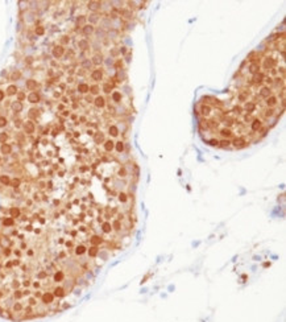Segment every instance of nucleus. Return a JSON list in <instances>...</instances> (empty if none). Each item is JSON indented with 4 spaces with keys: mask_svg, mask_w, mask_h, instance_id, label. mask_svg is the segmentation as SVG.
Returning a JSON list of instances; mask_svg holds the SVG:
<instances>
[{
    "mask_svg": "<svg viewBox=\"0 0 286 322\" xmlns=\"http://www.w3.org/2000/svg\"><path fill=\"white\" fill-rule=\"evenodd\" d=\"M23 127H24V132H25L27 135H32V133L36 132V124H34V122H32V120L25 122L23 124Z\"/></svg>",
    "mask_w": 286,
    "mask_h": 322,
    "instance_id": "nucleus-1",
    "label": "nucleus"
},
{
    "mask_svg": "<svg viewBox=\"0 0 286 322\" xmlns=\"http://www.w3.org/2000/svg\"><path fill=\"white\" fill-rule=\"evenodd\" d=\"M52 54H53V57H54V58H61V57L63 56V54H65V48L61 46V45L54 46V48H53V50H52Z\"/></svg>",
    "mask_w": 286,
    "mask_h": 322,
    "instance_id": "nucleus-2",
    "label": "nucleus"
},
{
    "mask_svg": "<svg viewBox=\"0 0 286 322\" xmlns=\"http://www.w3.org/2000/svg\"><path fill=\"white\" fill-rule=\"evenodd\" d=\"M27 99H28V102L29 103H38L40 102V94H38L37 91H32V92H29L28 94V97H27Z\"/></svg>",
    "mask_w": 286,
    "mask_h": 322,
    "instance_id": "nucleus-3",
    "label": "nucleus"
},
{
    "mask_svg": "<svg viewBox=\"0 0 286 322\" xmlns=\"http://www.w3.org/2000/svg\"><path fill=\"white\" fill-rule=\"evenodd\" d=\"M0 153H2V155H6V156L11 155V153H12V145L8 144V143L2 144V145H0Z\"/></svg>",
    "mask_w": 286,
    "mask_h": 322,
    "instance_id": "nucleus-4",
    "label": "nucleus"
},
{
    "mask_svg": "<svg viewBox=\"0 0 286 322\" xmlns=\"http://www.w3.org/2000/svg\"><path fill=\"white\" fill-rule=\"evenodd\" d=\"M94 31H95V28H94V25H91V24H86V25L82 27V33L85 34V36H91V34L94 33Z\"/></svg>",
    "mask_w": 286,
    "mask_h": 322,
    "instance_id": "nucleus-5",
    "label": "nucleus"
},
{
    "mask_svg": "<svg viewBox=\"0 0 286 322\" xmlns=\"http://www.w3.org/2000/svg\"><path fill=\"white\" fill-rule=\"evenodd\" d=\"M11 108H12L13 112H21L23 108H24V105L21 102H19V101H15V102L11 103Z\"/></svg>",
    "mask_w": 286,
    "mask_h": 322,
    "instance_id": "nucleus-6",
    "label": "nucleus"
},
{
    "mask_svg": "<svg viewBox=\"0 0 286 322\" xmlns=\"http://www.w3.org/2000/svg\"><path fill=\"white\" fill-rule=\"evenodd\" d=\"M102 78H103V71L100 70V69H95V70L91 73V79H92V81L98 82V81H100Z\"/></svg>",
    "mask_w": 286,
    "mask_h": 322,
    "instance_id": "nucleus-7",
    "label": "nucleus"
},
{
    "mask_svg": "<svg viewBox=\"0 0 286 322\" xmlns=\"http://www.w3.org/2000/svg\"><path fill=\"white\" fill-rule=\"evenodd\" d=\"M25 87L28 88V90H31V92L34 91L37 88V81H36V79H27Z\"/></svg>",
    "mask_w": 286,
    "mask_h": 322,
    "instance_id": "nucleus-8",
    "label": "nucleus"
},
{
    "mask_svg": "<svg viewBox=\"0 0 286 322\" xmlns=\"http://www.w3.org/2000/svg\"><path fill=\"white\" fill-rule=\"evenodd\" d=\"M88 9L90 11H92V12H96V11H99L100 9V7H102V3L100 2H88Z\"/></svg>",
    "mask_w": 286,
    "mask_h": 322,
    "instance_id": "nucleus-9",
    "label": "nucleus"
},
{
    "mask_svg": "<svg viewBox=\"0 0 286 322\" xmlns=\"http://www.w3.org/2000/svg\"><path fill=\"white\" fill-rule=\"evenodd\" d=\"M94 105H95V107H98V108H103L106 106V99L103 97H96L95 99H94Z\"/></svg>",
    "mask_w": 286,
    "mask_h": 322,
    "instance_id": "nucleus-10",
    "label": "nucleus"
},
{
    "mask_svg": "<svg viewBox=\"0 0 286 322\" xmlns=\"http://www.w3.org/2000/svg\"><path fill=\"white\" fill-rule=\"evenodd\" d=\"M259 69H260V65H259V62H252L250 65L248 66V71L250 73V74H257L259 73Z\"/></svg>",
    "mask_w": 286,
    "mask_h": 322,
    "instance_id": "nucleus-11",
    "label": "nucleus"
},
{
    "mask_svg": "<svg viewBox=\"0 0 286 322\" xmlns=\"http://www.w3.org/2000/svg\"><path fill=\"white\" fill-rule=\"evenodd\" d=\"M19 91H17V86L16 85H9L8 87H7V91H6V94L8 97H12V95H16Z\"/></svg>",
    "mask_w": 286,
    "mask_h": 322,
    "instance_id": "nucleus-12",
    "label": "nucleus"
},
{
    "mask_svg": "<svg viewBox=\"0 0 286 322\" xmlns=\"http://www.w3.org/2000/svg\"><path fill=\"white\" fill-rule=\"evenodd\" d=\"M233 145H235V148H244V147L246 145V141L244 140V139L238 137V139H235V141H233Z\"/></svg>",
    "mask_w": 286,
    "mask_h": 322,
    "instance_id": "nucleus-13",
    "label": "nucleus"
},
{
    "mask_svg": "<svg viewBox=\"0 0 286 322\" xmlns=\"http://www.w3.org/2000/svg\"><path fill=\"white\" fill-rule=\"evenodd\" d=\"M91 62H92V65H100V63L103 62V56L102 54H95V56L91 58Z\"/></svg>",
    "mask_w": 286,
    "mask_h": 322,
    "instance_id": "nucleus-14",
    "label": "nucleus"
},
{
    "mask_svg": "<svg viewBox=\"0 0 286 322\" xmlns=\"http://www.w3.org/2000/svg\"><path fill=\"white\" fill-rule=\"evenodd\" d=\"M88 90H90V86H88L87 83H79V85H78V91H79L81 94H87Z\"/></svg>",
    "mask_w": 286,
    "mask_h": 322,
    "instance_id": "nucleus-15",
    "label": "nucleus"
},
{
    "mask_svg": "<svg viewBox=\"0 0 286 322\" xmlns=\"http://www.w3.org/2000/svg\"><path fill=\"white\" fill-rule=\"evenodd\" d=\"M78 48L81 49V50H86V49H88V41L87 40H79V41H78Z\"/></svg>",
    "mask_w": 286,
    "mask_h": 322,
    "instance_id": "nucleus-16",
    "label": "nucleus"
},
{
    "mask_svg": "<svg viewBox=\"0 0 286 322\" xmlns=\"http://www.w3.org/2000/svg\"><path fill=\"white\" fill-rule=\"evenodd\" d=\"M270 88L269 87H263L260 90V97H263V98H269L270 97Z\"/></svg>",
    "mask_w": 286,
    "mask_h": 322,
    "instance_id": "nucleus-17",
    "label": "nucleus"
},
{
    "mask_svg": "<svg viewBox=\"0 0 286 322\" xmlns=\"http://www.w3.org/2000/svg\"><path fill=\"white\" fill-rule=\"evenodd\" d=\"M261 126H263V123H261L259 119H254V120L252 122V126H250V127H252V131H259L261 128Z\"/></svg>",
    "mask_w": 286,
    "mask_h": 322,
    "instance_id": "nucleus-18",
    "label": "nucleus"
},
{
    "mask_svg": "<svg viewBox=\"0 0 286 322\" xmlns=\"http://www.w3.org/2000/svg\"><path fill=\"white\" fill-rule=\"evenodd\" d=\"M113 147H115V143H113L112 140L104 141V149H106L107 152H111V151L113 149Z\"/></svg>",
    "mask_w": 286,
    "mask_h": 322,
    "instance_id": "nucleus-19",
    "label": "nucleus"
},
{
    "mask_svg": "<svg viewBox=\"0 0 286 322\" xmlns=\"http://www.w3.org/2000/svg\"><path fill=\"white\" fill-rule=\"evenodd\" d=\"M28 116H29V119H37V116H38V110H37V108H31V110H29V112H28Z\"/></svg>",
    "mask_w": 286,
    "mask_h": 322,
    "instance_id": "nucleus-20",
    "label": "nucleus"
},
{
    "mask_svg": "<svg viewBox=\"0 0 286 322\" xmlns=\"http://www.w3.org/2000/svg\"><path fill=\"white\" fill-rule=\"evenodd\" d=\"M21 78V71L20 70H13L11 73V79L12 81H17V79Z\"/></svg>",
    "mask_w": 286,
    "mask_h": 322,
    "instance_id": "nucleus-21",
    "label": "nucleus"
},
{
    "mask_svg": "<svg viewBox=\"0 0 286 322\" xmlns=\"http://www.w3.org/2000/svg\"><path fill=\"white\" fill-rule=\"evenodd\" d=\"M108 132H110V135L113 136V137H116L117 135H119V130H117L116 126H111L110 128H108Z\"/></svg>",
    "mask_w": 286,
    "mask_h": 322,
    "instance_id": "nucleus-22",
    "label": "nucleus"
},
{
    "mask_svg": "<svg viewBox=\"0 0 286 322\" xmlns=\"http://www.w3.org/2000/svg\"><path fill=\"white\" fill-rule=\"evenodd\" d=\"M244 108L248 112H253L254 111V108H256V105L253 102H248V103H245V106H244Z\"/></svg>",
    "mask_w": 286,
    "mask_h": 322,
    "instance_id": "nucleus-23",
    "label": "nucleus"
},
{
    "mask_svg": "<svg viewBox=\"0 0 286 322\" xmlns=\"http://www.w3.org/2000/svg\"><path fill=\"white\" fill-rule=\"evenodd\" d=\"M34 33H36L37 36H44V34H45V28H44L42 25H37L36 29H34Z\"/></svg>",
    "mask_w": 286,
    "mask_h": 322,
    "instance_id": "nucleus-24",
    "label": "nucleus"
},
{
    "mask_svg": "<svg viewBox=\"0 0 286 322\" xmlns=\"http://www.w3.org/2000/svg\"><path fill=\"white\" fill-rule=\"evenodd\" d=\"M264 81V75L261 73H257V74H254L253 75V82L254 83H261Z\"/></svg>",
    "mask_w": 286,
    "mask_h": 322,
    "instance_id": "nucleus-25",
    "label": "nucleus"
},
{
    "mask_svg": "<svg viewBox=\"0 0 286 322\" xmlns=\"http://www.w3.org/2000/svg\"><path fill=\"white\" fill-rule=\"evenodd\" d=\"M94 140H95V143H98V144H99V143H102L103 140H104V136H103L102 132H96L95 136H94Z\"/></svg>",
    "mask_w": 286,
    "mask_h": 322,
    "instance_id": "nucleus-26",
    "label": "nucleus"
},
{
    "mask_svg": "<svg viewBox=\"0 0 286 322\" xmlns=\"http://www.w3.org/2000/svg\"><path fill=\"white\" fill-rule=\"evenodd\" d=\"M88 21H90V24L92 25V24H95V23L99 21V16H98L96 13H92L91 16H88Z\"/></svg>",
    "mask_w": 286,
    "mask_h": 322,
    "instance_id": "nucleus-27",
    "label": "nucleus"
},
{
    "mask_svg": "<svg viewBox=\"0 0 286 322\" xmlns=\"http://www.w3.org/2000/svg\"><path fill=\"white\" fill-rule=\"evenodd\" d=\"M77 25H79V27H83V25H86V16H79V17H77Z\"/></svg>",
    "mask_w": 286,
    "mask_h": 322,
    "instance_id": "nucleus-28",
    "label": "nucleus"
},
{
    "mask_svg": "<svg viewBox=\"0 0 286 322\" xmlns=\"http://www.w3.org/2000/svg\"><path fill=\"white\" fill-rule=\"evenodd\" d=\"M91 66H92L91 59H83L82 61V67L83 69H91Z\"/></svg>",
    "mask_w": 286,
    "mask_h": 322,
    "instance_id": "nucleus-29",
    "label": "nucleus"
},
{
    "mask_svg": "<svg viewBox=\"0 0 286 322\" xmlns=\"http://www.w3.org/2000/svg\"><path fill=\"white\" fill-rule=\"evenodd\" d=\"M112 99H113L115 102H120V101H121V92L113 91V92H112Z\"/></svg>",
    "mask_w": 286,
    "mask_h": 322,
    "instance_id": "nucleus-30",
    "label": "nucleus"
},
{
    "mask_svg": "<svg viewBox=\"0 0 286 322\" xmlns=\"http://www.w3.org/2000/svg\"><path fill=\"white\" fill-rule=\"evenodd\" d=\"M229 144H231V141L228 139H223L221 141H219V147H221V148H228Z\"/></svg>",
    "mask_w": 286,
    "mask_h": 322,
    "instance_id": "nucleus-31",
    "label": "nucleus"
},
{
    "mask_svg": "<svg viewBox=\"0 0 286 322\" xmlns=\"http://www.w3.org/2000/svg\"><path fill=\"white\" fill-rule=\"evenodd\" d=\"M268 106H270V107H273V106H275L277 105V98L275 97H270V98H268Z\"/></svg>",
    "mask_w": 286,
    "mask_h": 322,
    "instance_id": "nucleus-32",
    "label": "nucleus"
},
{
    "mask_svg": "<svg viewBox=\"0 0 286 322\" xmlns=\"http://www.w3.org/2000/svg\"><path fill=\"white\" fill-rule=\"evenodd\" d=\"M8 140V133L7 132H0V143L4 144V143H7Z\"/></svg>",
    "mask_w": 286,
    "mask_h": 322,
    "instance_id": "nucleus-33",
    "label": "nucleus"
},
{
    "mask_svg": "<svg viewBox=\"0 0 286 322\" xmlns=\"http://www.w3.org/2000/svg\"><path fill=\"white\" fill-rule=\"evenodd\" d=\"M88 91H90L92 95H96V94L99 92V86H98V85H92V86H90V90H88Z\"/></svg>",
    "mask_w": 286,
    "mask_h": 322,
    "instance_id": "nucleus-34",
    "label": "nucleus"
},
{
    "mask_svg": "<svg viewBox=\"0 0 286 322\" xmlns=\"http://www.w3.org/2000/svg\"><path fill=\"white\" fill-rule=\"evenodd\" d=\"M16 95H17V101H19V102H21V103H23L24 99L27 98V95H25V92H24V91H19V92L16 94Z\"/></svg>",
    "mask_w": 286,
    "mask_h": 322,
    "instance_id": "nucleus-35",
    "label": "nucleus"
},
{
    "mask_svg": "<svg viewBox=\"0 0 286 322\" xmlns=\"http://www.w3.org/2000/svg\"><path fill=\"white\" fill-rule=\"evenodd\" d=\"M8 124V120L6 116H0V128H4Z\"/></svg>",
    "mask_w": 286,
    "mask_h": 322,
    "instance_id": "nucleus-36",
    "label": "nucleus"
},
{
    "mask_svg": "<svg viewBox=\"0 0 286 322\" xmlns=\"http://www.w3.org/2000/svg\"><path fill=\"white\" fill-rule=\"evenodd\" d=\"M60 41H61V46H62V45H66V44L70 42V37H69V36H62Z\"/></svg>",
    "mask_w": 286,
    "mask_h": 322,
    "instance_id": "nucleus-37",
    "label": "nucleus"
},
{
    "mask_svg": "<svg viewBox=\"0 0 286 322\" xmlns=\"http://www.w3.org/2000/svg\"><path fill=\"white\" fill-rule=\"evenodd\" d=\"M210 111H211L210 106H202V114H203V115H208Z\"/></svg>",
    "mask_w": 286,
    "mask_h": 322,
    "instance_id": "nucleus-38",
    "label": "nucleus"
},
{
    "mask_svg": "<svg viewBox=\"0 0 286 322\" xmlns=\"http://www.w3.org/2000/svg\"><path fill=\"white\" fill-rule=\"evenodd\" d=\"M103 90H104V92H111L112 85L111 83H104V85H103Z\"/></svg>",
    "mask_w": 286,
    "mask_h": 322,
    "instance_id": "nucleus-39",
    "label": "nucleus"
},
{
    "mask_svg": "<svg viewBox=\"0 0 286 322\" xmlns=\"http://www.w3.org/2000/svg\"><path fill=\"white\" fill-rule=\"evenodd\" d=\"M116 151H117V152H123V151H124V144H123L121 141L116 143Z\"/></svg>",
    "mask_w": 286,
    "mask_h": 322,
    "instance_id": "nucleus-40",
    "label": "nucleus"
},
{
    "mask_svg": "<svg viewBox=\"0 0 286 322\" xmlns=\"http://www.w3.org/2000/svg\"><path fill=\"white\" fill-rule=\"evenodd\" d=\"M208 144L210 145H219V140L218 139H211V140H208Z\"/></svg>",
    "mask_w": 286,
    "mask_h": 322,
    "instance_id": "nucleus-41",
    "label": "nucleus"
},
{
    "mask_svg": "<svg viewBox=\"0 0 286 322\" xmlns=\"http://www.w3.org/2000/svg\"><path fill=\"white\" fill-rule=\"evenodd\" d=\"M220 133H221V135H223V136H227V137H228V136H231V131H229V130H227V128H224V130H221V132H220Z\"/></svg>",
    "mask_w": 286,
    "mask_h": 322,
    "instance_id": "nucleus-42",
    "label": "nucleus"
},
{
    "mask_svg": "<svg viewBox=\"0 0 286 322\" xmlns=\"http://www.w3.org/2000/svg\"><path fill=\"white\" fill-rule=\"evenodd\" d=\"M17 139H19V141H20V143H24V141H25V136H24L23 133H19V135H17Z\"/></svg>",
    "mask_w": 286,
    "mask_h": 322,
    "instance_id": "nucleus-43",
    "label": "nucleus"
},
{
    "mask_svg": "<svg viewBox=\"0 0 286 322\" xmlns=\"http://www.w3.org/2000/svg\"><path fill=\"white\" fill-rule=\"evenodd\" d=\"M4 98H6V91H4V90H0V102H3Z\"/></svg>",
    "mask_w": 286,
    "mask_h": 322,
    "instance_id": "nucleus-44",
    "label": "nucleus"
},
{
    "mask_svg": "<svg viewBox=\"0 0 286 322\" xmlns=\"http://www.w3.org/2000/svg\"><path fill=\"white\" fill-rule=\"evenodd\" d=\"M239 99H240V101H245V99H246V92H245V91L241 92L240 95H239Z\"/></svg>",
    "mask_w": 286,
    "mask_h": 322,
    "instance_id": "nucleus-45",
    "label": "nucleus"
},
{
    "mask_svg": "<svg viewBox=\"0 0 286 322\" xmlns=\"http://www.w3.org/2000/svg\"><path fill=\"white\" fill-rule=\"evenodd\" d=\"M15 126H16L17 128H19V127H23V123H21V120H20V119H17V120L15 122Z\"/></svg>",
    "mask_w": 286,
    "mask_h": 322,
    "instance_id": "nucleus-46",
    "label": "nucleus"
},
{
    "mask_svg": "<svg viewBox=\"0 0 286 322\" xmlns=\"http://www.w3.org/2000/svg\"><path fill=\"white\" fill-rule=\"evenodd\" d=\"M86 101H87L88 103H91V102H94V99H92L91 95H87V97H86Z\"/></svg>",
    "mask_w": 286,
    "mask_h": 322,
    "instance_id": "nucleus-47",
    "label": "nucleus"
},
{
    "mask_svg": "<svg viewBox=\"0 0 286 322\" xmlns=\"http://www.w3.org/2000/svg\"><path fill=\"white\" fill-rule=\"evenodd\" d=\"M0 162H2V156H0Z\"/></svg>",
    "mask_w": 286,
    "mask_h": 322,
    "instance_id": "nucleus-48",
    "label": "nucleus"
}]
</instances>
